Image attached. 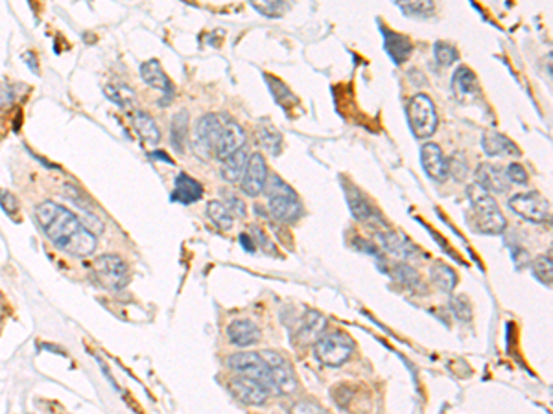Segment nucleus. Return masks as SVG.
<instances>
[{"label": "nucleus", "instance_id": "1", "mask_svg": "<svg viewBox=\"0 0 553 414\" xmlns=\"http://www.w3.org/2000/svg\"><path fill=\"white\" fill-rule=\"evenodd\" d=\"M36 219L54 247L76 258H85L96 249V236L87 230L71 210L44 201L36 207Z\"/></svg>", "mask_w": 553, "mask_h": 414}, {"label": "nucleus", "instance_id": "2", "mask_svg": "<svg viewBox=\"0 0 553 414\" xmlns=\"http://www.w3.org/2000/svg\"><path fill=\"white\" fill-rule=\"evenodd\" d=\"M467 195H469V203L472 208L474 227L480 232L492 234V236L504 232L507 223H505L504 214L498 208L494 197L478 185H470L467 188Z\"/></svg>", "mask_w": 553, "mask_h": 414}, {"label": "nucleus", "instance_id": "3", "mask_svg": "<svg viewBox=\"0 0 553 414\" xmlns=\"http://www.w3.org/2000/svg\"><path fill=\"white\" fill-rule=\"evenodd\" d=\"M264 192L268 195V208L273 219L280 223H292L303 214V205L295 190L284 182L279 175H268Z\"/></svg>", "mask_w": 553, "mask_h": 414}, {"label": "nucleus", "instance_id": "4", "mask_svg": "<svg viewBox=\"0 0 553 414\" xmlns=\"http://www.w3.org/2000/svg\"><path fill=\"white\" fill-rule=\"evenodd\" d=\"M314 352L321 365L336 368L349 361L354 353V343L345 331H330V333L323 331L314 343Z\"/></svg>", "mask_w": 553, "mask_h": 414}, {"label": "nucleus", "instance_id": "5", "mask_svg": "<svg viewBox=\"0 0 553 414\" xmlns=\"http://www.w3.org/2000/svg\"><path fill=\"white\" fill-rule=\"evenodd\" d=\"M410 128L417 138L432 137L437 129V113L434 102L426 94H415L407 105Z\"/></svg>", "mask_w": 553, "mask_h": 414}, {"label": "nucleus", "instance_id": "6", "mask_svg": "<svg viewBox=\"0 0 553 414\" xmlns=\"http://www.w3.org/2000/svg\"><path fill=\"white\" fill-rule=\"evenodd\" d=\"M93 273L98 284L106 289L120 291L129 284V267L115 254L100 256L93 264Z\"/></svg>", "mask_w": 553, "mask_h": 414}, {"label": "nucleus", "instance_id": "7", "mask_svg": "<svg viewBox=\"0 0 553 414\" xmlns=\"http://www.w3.org/2000/svg\"><path fill=\"white\" fill-rule=\"evenodd\" d=\"M509 208L517 216L524 217V219L531 221V223H546V221L552 219L549 203L539 192H526V194L513 195V197L509 199Z\"/></svg>", "mask_w": 553, "mask_h": 414}, {"label": "nucleus", "instance_id": "8", "mask_svg": "<svg viewBox=\"0 0 553 414\" xmlns=\"http://www.w3.org/2000/svg\"><path fill=\"white\" fill-rule=\"evenodd\" d=\"M260 356L264 357V361L270 366V376L273 388L280 394H293L299 387V381H297V376L293 372L292 363L288 361L286 357L279 352H273V350H265L260 352Z\"/></svg>", "mask_w": 553, "mask_h": 414}, {"label": "nucleus", "instance_id": "9", "mask_svg": "<svg viewBox=\"0 0 553 414\" xmlns=\"http://www.w3.org/2000/svg\"><path fill=\"white\" fill-rule=\"evenodd\" d=\"M227 365H229L230 371L236 372V374L257 379V381H260V383H264L265 387L273 390L270 366H268V363L264 361V357H262L260 353H255V352L233 353V356L227 359Z\"/></svg>", "mask_w": 553, "mask_h": 414}, {"label": "nucleus", "instance_id": "10", "mask_svg": "<svg viewBox=\"0 0 553 414\" xmlns=\"http://www.w3.org/2000/svg\"><path fill=\"white\" fill-rule=\"evenodd\" d=\"M245 142H248V137H245L243 129L236 124L235 120L221 116V131L213 151L218 159H227V157L235 153V151L242 150Z\"/></svg>", "mask_w": 553, "mask_h": 414}, {"label": "nucleus", "instance_id": "11", "mask_svg": "<svg viewBox=\"0 0 553 414\" xmlns=\"http://www.w3.org/2000/svg\"><path fill=\"white\" fill-rule=\"evenodd\" d=\"M229 388L233 396L238 401H242V403H245V405H264L271 393V388H268L257 379L240 374L238 378L230 379Z\"/></svg>", "mask_w": 553, "mask_h": 414}, {"label": "nucleus", "instance_id": "12", "mask_svg": "<svg viewBox=\"0 0 553 414\" xmlns=\"http://www.w3.org/2000/svg\"><path fill=\"white\" fill-rule=\"evenodd\" d=\"M265 181H268V166H265V159L260 153H253L248 159L243 175L240 179V186L242 192L249 197H257L264 192Z\"/></svg>", "mask_w": 553, "mask_h": 414}, {"label": "nucleus", "instance_id": "13", "mask_svg": "<svg viewBox=\"0 0 553 414\" xmlns=\"http://www.w3.org/2000/svg\"><path fill=\"white\" fill-rule=\"evenodd\" d=\"M221 131V116L216 115H207L199 120L198 125H196L194 133V145L196 151L208 157V155L214 151V145H216L218 137H220Z\"/></svg>", "mask_w": 553, "mask_h": 414}, {"label": "nucleus", "instance_id": "14", "mask_svg": "<svg viewBox=\"0 0 553 414\" xmlns=\"http://www.w3.org/2000/svg\"><path fill=\"white\" fill-rule=\"evenodd\" d=\"M420 162H422L426 175L430 179H434V181H447V177L450 175V172H448V159L442 155L441 148L434 144V142H428V144L420 148Z\"/></svg>", "mask_w": 553, "mask_h": 414}, {"label": "nucleus", "instance_id": "15", "mask_svg": "<svg viewBox=\"0 0 553 414\" xmlns=\"http://www.w3.org/2000/svg\"><path fill=\"white\" fill-rule=\"evenodd\" d=\"M378 243L387 254H391L397 260L402 262H415L420 258L419 249L413 245L406 236L398 232H382L378 234Z\"/></svg>", "mask_w": 553, "mask_h": 414}, {"label": "nucleus", "instance_id": "16", "mask_svg": "<svg viewBox=\"0 0 553 414\" xmlns=\"http://www.w3.org/2000/svg\"><path fill=\"white\" fill-rule=\"evenodd\" d=\"M325 326H327V321H325L323 315L319 311H314V309H308L297 324L293 343H297L299 346L314 344L319 339V335L325 331Z\"/></svg>", "mask_w": 553, "mask_h": 414}, {"label": "nucleus", "instance_id": "17", "mask_svg": "<svg viewBox=\"0 0 553 414\" xmlns=\"http://www.w3.org/2000/svg\"><path fill=\"white\" fill-rule=\"evenodd\" d=\"M474 177H476V185L482 186L489 194H504V192L509 190V185H511L507 181V177H505V170L491 162L480 164L476 167V172H474Z\"/></svg>", "mask_w": 553, "mask_h": 414}, {"label": "nucleus", "instance_id": "18", "mask_svg": "<svg viewBox=\"0 0 553 414\" xmlns=\"http://www.w3.org/2000/svg\"><path fill=\"white\" fill-rule=\"evenodd\" d=\"M227 337L233 344L245 348L260 341L262 331L257 322H253L251 319H236L227 326Z\"/></svg>", "mask_w": 553, "mask_h": 414}, {"label": "nucleus", "instance_id": "19", "mask_svg": "<svg viewBox=\"0 0 553 414\" xmlns=\"http://www.w3.org/2000/svg\"><path fill=\"white\" fill-rule=\"evenodd\" d=\"M482 148L489 157H518L520 155L518 145L498 131L483 133Z\"/></svg>", "mask_w": 553, "mask_h": 414}, {"label": "nucleus", "instance_id": "20", "mask_svg": "<svg viewBox=\"0 0 553 414\" xmlns=\"http://www.w3.org/2000/svg\"><path fill=\"white\" fill-rule=\"evenodd\" d=\"M382 36H384V48L395 63H404L410 59L413 52V43L402 33L391 31L390 28H382Z\"/></svg>", "mask_w": 553, "mask_h": 414}, {"label": "nucleus", "instance_id": "21", "mask_svg": "<svg viewBox=\"0 0 553 414\" xmlns=\"http://www.w3.org/2000/svg\"><path fill=\"white\" fill-rule=\"evenodd\" d=\"M255 137H257L258 145H260L262 150H265V153L277 157L280 150H283V135H280L279 129L271 124L270 120H260L258 122Z\"/></svg>", "mask_w": 553, "mask_h": 414}, {"label": "nucleus", "instance_id": "22", "mask_svg": "<svg viewBox=\"0 0 553 414\" xmlns=\"http://www.w3.org/2000/svg\"><path fill=\"white\" fill-rule=\"evenodd\" d=\"M203 195V186L199 185L196 179L188 177L186 173H179L176 177V190H173V199L183 205H191L199 201Z\"/></svg>", "mask_w": 553, "mask_h": 414}, {"label": "nucleus", "instance_id": "23", "mask_svg": "<svg viewBox=\"0 0 553 414\" xmlns=\"http://www.w3.org/2000/svg\"><path fill=\"white\" fill-rule=\"evenodd\" d=\"M141 78L144 80V83L157 88V90L172 93V83H170L168 76L164 74L163 66H161V63L157 61V59H150V61L142 63Z\"/></svg>", "mask_w": 553, "mask_h": 414}, {"label": "nucleus", "instance_id": "24", "mask_svg": "<svg viewBox=\"0 0 553 414\" xmlns=\"http://www.w3.org/2000/svg\"><path fill=\"white\" fill-rule=\"evenodd\" d=\"M452 85H454L456 96L460 100H469V98H474L478 94V80H476V76L469 66H460L454 72Z\"/></svg>", "mask_w": 553, "mask_h": 414}, {"label": "nucleus", "instance_id": "25", "mask_svg": "<svg viewBox=\"0 0 553 414\" xmlns=\"http://www.w3.org/2000/svg\"><path fill=\"white\" fill-rule=\"evenodd\" d=\"M249 155L245 151V145L242 150L235 151L233 155H229L227 159L221 160V177L225 179L227 182H236L242 179L243 170H245V164H248Z\"/></svg>", "mask_w": 553, "mask_h": 414}, {"label": "nucleus", "instance_id": "26", "mask_svg": "<svg viewBox=\"0 0 553 414\" xmlns=\"http://www.w3.org/2000/svg\"><path fill=\"white\" fill-rule=\"evenodd\" d=\"M131 122L135 131L138 133V137L146 142V144H157V142L161 140L159 128H157L155 120L148 115L146 110H135Z\"/></svg>", "mask_w": 553, "mask_h": 414}, {"label": "nucleus", "instance_id": "27", "mask_svg": "<svg viewBox=\"0 0 553 414\" xmlns=\"http://www.w3.org/2000/svg\"><path fill=\"white\" fill-rule=\"evenodd\" d=\"M430 278H432V282H434L442 293H452L457 284V274L454 273L452 267H448V265L442 264V262H435V264L432 265Z\"/></svg>", "mask_w": 553, "mask_h": 414}, {"label": "nucleus", "instance_id": "28", "mask_svg": "<svg viewBox=\"0 0 553 414\" xmlns=\"http://www.w3.org/2000/svg\"><path fill=\"white\" fill-rule=\"evenodd\" d=\"M207 216L220 230H229L235 225V216L230 214L223 201H210L207 205Z\"/></svg>", "mask_w": 553, "mask_h": 414}, {"label": "nucleus", "instance_id": "29", "mask_svg": "<svg viewBox=\"0 0 553 414\" xmlns=\"http://www.w3.org/2000/svg\"><path fill=\"white\" fill-rule=\"evenodd\" d=\"M347 201H349L350 212H352V216L356 217V219H371L372 207L369 205L367 199L360 194L358 188H347Z\"/></svg>", "mask_w": 553, "mask_h": 414}, {"label": "nucleus", "instance_id": "30", "mask_svg": "<svg viewBox=\"0 0 553 414\" xmlns=\"http://www.w3.org/2000/svg\"><path fill=\"white\" fill-rule=\"evenodd\" d=\"M103 93H106L107 100H111V102L118 107L133 105V103H135V98H137L135 96V90L124 83L107 85V87L103 88Z\"/></svg>", "mask_w": 553, "mask_h": 414}, {"label": "nucleus", "instance_id": "31", "mask_svg": "<svg viewBox=\"0 0 553 414\" xmlns=\"http://www.w3.org/2000/svg\"><path fill=\"white\" fill-rule=\"evenodd\" d=\"M397 6L407 17H430L434 14V0H397Z\"/></svg>", "mask_w": 553, "mask_h": 414}, {"label": "nucleus", "instance_id": "32", "mask_svg": "<svg viewBox=\"0 0 553 414\" xmlns=\"http://www.w3.org/2000/svg\"><path fill=\"white\" fill-rule=\"evenodd\" d=\"M249 4L257 9L258 14L270 19H279L290 9L288 0H249Z\"/></svg>", "mask_w": 553, "mask_h": 414}, {"label": "nucleus", "instance_id": "33", "mask_svg": "<svg viewBox=\"0 0 553 414\" xmlns=\"http://www.w3.org/2000/svg\"><path fill=\"white\" fill-rule=\"evenodd\" d=\"M531 271H533V274H535V278L540 284L552 287V280H553L552 254L537 256L535 260H533V264H531Z\"/></svg>", "mask_w": 553, "mask_h": 414}, {"label": "nucleus", "instance_id": "34", "mask_svg": "<svg viewBox=\"0 0 553 414\" xmlns=\"http://www.w3.org/2000/svg\"><path fill=\"white\" fill-rule=\"evenodd\" d=\"M186 110H181L179 115L173 116L172 122V144L176 145V150L183 151L185 148V140L188 138V118H186Z\"/></svg>", "mask_w": 553, "mask_h": 414}, {"label": "nucleus", "instance_id": "35", "mask_svg": "<svg viewBox=\"0 0 553 414\" xmlns=\"http://www.w3.org/2000/svg\"><path fill=\"white\" fill-rule=\"evenodd\" d=\"M450 309L457 321H463V322L472 321V304H470V300L465 295L452 296Z\"/></svg>", "mask_w": 553, "mask_h": 414}, {"label": "nucleus", "instance_id": "36", "mask_svg": "<svg viewBox=\"0 0 553 414\" xmlns=\"http://www.w3.org/2000/svg\"><path fill=\"white\" fill-rule=\"evenodd\" d=\"M395 278L397 282L404 284L410 289H417L420 286V276L417 274V271H413V267L410 265H395Z\"/></svg>", "mask_w": 553, "mask_h": 414}, {"label": "nucleus", "instance_id": "37", "mask_svg": "<svg viewBox=\"0 0 553 414\" xmlns=\"http://www.w3.org/2000/svg\"><path fill=\"white\" fill-rule=\"evenodd\" d=\"M434 56L441 66H450L457 61V50L448 43H435Z\"/></svg>", "mask_w": 553, "mask_h": 414}, {"label": "nucleus", "instance_id": "38", "mask_svg": "<svg viewBox=\"0 0 553 414\" xmlns=\"http://www.w3.org/2000/svg\"><path fill=\"white\" fill-rule=\"evenodd\" d=\"M505 177L511 185H527V172L522 164L513 162L505 170Z\"/></svg>", "mask_w": 553, "mask_h": 414}, {"label": "nucleus", "instance_id": "39", "mask_svg": "<svg viewBox=\"0 0 553 414\" xmlns=\"http://www.w3.org/2000/svg\"><path fill=\"white\" fill-rule=\"evenodd\" d=\"M0 207H2L6 214L14 216L19 210V201L15 199L14 194H9L8 190H0Z\"/></svg>", "mask_w": 553, "mask_h": 414}, {"label": "nucleus", "instance_id": "40", "mask_svg": "<svg viewBox=\"0 0 553 414\" xmlns=\"http://www.w3.org/2000/svg\"><path fill=\"white\" fill-rule=\"evenodd\" d=\"M225 207L229 208L230 214H233V216H236V217H245V214H248V210H245V205H243V201L240 197H236V195H227Z\"/></svg>", "mask_w": 553, "mask_h": 414}, {"label": "nucleus", "instance_id": "41", "mask_svg": "<svg viewBox=\"0 0 553 414\" xmlns=\"http://www.w3.org/2000/svg\"><path fill=\"white\" fill-rule=\"evenodd\" d=\"M81 223H83L85 229L91 230L94 236H100V234L103 232V223L100 221V217L94 216V214H91V212H88L87 216L83 217V221H81Z\"/></svg>", "mask_w": 553, "mask_h": 414}, {"label": "nucleus", "instance_id": "42", "mask_svg": "<svg viewBox=\"0 0 553 414\" xmlns=\"http://www.w3.org/2000/svg\"><path fill=\"white\" fill-rule=\"evenodd\" d=\"M65 195L69 199H71V201H74L76 205H80L81 208H87V203H85V201H87V197H85V195L81 194L80 190H76L74 186L66 185L65 186Z\"/></svg>", "mask_w": 553, "mask_h": 414}, {"label": "nucleus", "instance_id": "43", "mask_svg": "<svg viewBox=\"0 0 553 414\" xmlns=\"http://www.w3.org/2000/svg\"><path fill=\"white\" fill-rule=\"evenodd\" d=\"M293 413H323V409L315 403V401H301V403H297L293 405Z\"/></svg>", "mask_w": 553, "mask_h": 414}, {"label": "nucleus", "instance_id": "44", "mask_svg": "<svg viewBox=\"0 0 553 414\" xmlns=\"http://www.w3.org/2000/svg\"><path fill=\"white\" fill-rule=\"evenodd\" d=\"M14 103V93L8 87H0V107Z\"/></svg>", "mask_w": 553, "mask_h": 414}]
</instances>
